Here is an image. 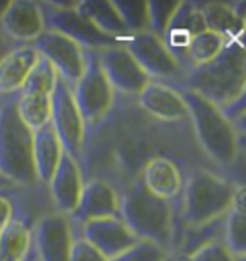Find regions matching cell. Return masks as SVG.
<instances>
[{"label":"cell","instance_id":"6","mask_svg":"<svg viewBox=\"0 0 246 261\" xmlns=\"http://www.w3.org/2000/svg\"><path fill=\"white\" fill-rule=\"evenodd\" d=\"M16 94L0 96V175L14 187H35L39 182L33 167V130L17 114Z\"/></svg>","mask_w":246,"mask_h":261},{"label":"cell","instance_id":"1","mask_svg":"<svg viewBox=\"0 0 246 261\" xmlns=\"http://www.w3.org/2000/svg\"><path fill=\"white\" fill-rule=\"evenodd\" d=\"M156 158L175 162L185 175L192 169H213L194 142L190 121H158L144 114L133 96L115 94L106 117L85 129L77 163L85 180H106L121 196Z\"/></svg>","mask_w":246,"mask_h":261},{"label":"cell","instance_id":"32","mask_svg":"<svg viewBox=\"0 0 246 261\" xmlns=\"http://www.w3.org/2000/svg\"><path fill=\"white\" fill-rule=\"evenodd\" d=\"M190 261H235V255L225 248L222 240H215L192 253Z\"/></svg>","mask_w":246,"mask_h":261},{"label":"cell","instance_id":"34","mask_svg":"<svg viewBox=\"0 0 246 261\" xmlns=\"http://www.w3.org/2000/svg\"><path fill=\"white\" fill-rule=\"evenodd\" d=\"M6 188H14V185H12L8 179H4V177L0 175V190H6Z\"/></svg>","mask_w":246,"mask_h":261},{"label":"cell","instance_id":"4","mask_svg":"<svg viewBox=\"0 0 246 261\" xmlns=\"http://www.w3.org/2000/svg\"><path fill=\"white\" fill-rule=\"evenodd\" d=\"M119 219L139 240L160 246L169 255L173 253L181 232L177 213L169 202L150 194L140 180L121 194Z\"/></svg>","mask_w":246,"mask_h":261},{"label":"cell","instance_id":"7","mask_svg":"<svg viewBox=\"0 0 246 261\" xmlns=\"http://www.w3.org/2000/svg\"><path fill=\"white\" fill-rule=\"evenodd\" d=\"M42 10V19H44V29L54 33H60L67 37L69 41L77 42L83 50H92V52H100V50L112 48L121 44L112 37H108L104 33H100L89 19L77 12V2H54V0H46V2H39Z\"/></svg>","mask_w":246,"mask_h":261},{"label":"cell","instance_id":"12","mask_svg":"<svg viewBox=\"0 0 246 261\" xmlns=\"http://www.w3.org/2000/svg\"><path fill=\"white\" fill-rule=\"evenodd\" d=\"M31 46L37 50L39 56L44 58L54 67L56 75L66 85L73 87L79 81L87 64V52L77 42L69 41L60 33L44 29L41 37L31 42Z\"/></svg>","mask_w":246,"mask_h":261},{"label":"cell","instance_id":"23","mask_svg":"<svg viewBox=\"0 0 246 261\" xmlns=\"http://www.w3.org/2000/svg\"><path fill=\"white\" fill-rule=\"evenodd\" d=\"M246 187H238L231 210L225 215L222 242L235 257L246 255V219H244Z\"/></svg>","mask_w":246,"mask_h":261},{"label":"cell","instance_id":"37","mask_svg":"<svg viewBox=\"0 0 246 261\" xmlns=\"http://www.w3.org/2000/svg\"><path fill=\"white\" fill-rule=\"evenodd\" d=\"M164 261H171V257H165V259Z\"/></svg>","mask_w":246,"mask_h":261},{"label":"cell","instance_id":"22","mask_svg":"<svg viewBox=\"0 0 246 261\" xmlns=\"http://www.w3.org/2000/svg\"><path fill=\"white\" fill-rule=\"evenodd\" d=\"M77 12L85 19H89L100 33H104L108 37H112L115 41L123 42L129 33L121 23V19L117 16L112 0H77Z\"/></svg>","mask_w":246,"mask_h":261},{"label":"cell","instance_id":"35","mask_svg":"<svg viewBox=\"0 0 246 261\" xmlns=\"http://www.w3.org/2000/svg\"><path fill=\"white\" fill-rule=\"evenodd\" d=\"M8 2L10 0H0V17H2V14L6 12V8H8Z\"/></svg>","mask_w":246,"mask_h":261},{"label":"cell","instance_id":"26","mask_svg":"<svg viewBox=\"0 0 246 261\" xmlns=\"http://www.w3.org/2000/svg\"><path fill=\"white\" fill-rule=\"evenodd\" d=\"M33 227L21 219L10 221L0 230V261H21L31 252Z\"/></svg>","mask_w":246,"mask_h":261},{"label":"cell","instance_id":"8","mask_svg":"<svg viewBox=\"0 0 246 261\" xmlns=\"http://www.w3.org/2000/svg\"><path fill=\"white\" fill-rule=\"evenodd\" d=\"M85 52H87L85 71L79 77V81L71 87V92H73L77 110L85 121V127H92L102 121L112 110L115 92L110 87L106 75L100 69L96 52L92 50H85Z\"/></svg>","mask_w":246,"mask_h":261},{"label":"cell","instance_id":"33","mask_svg":"<svg viewBox=\"0 0 246 261\" xmlns=\"http://www.w3.org/2000/svg\"><path fill=\"white\" fill-rule=\"evenodd\" d=\"M12 48H16V44H14V42H10L8 39L4 37V33L0 31V60L6 56Z\"/></svg>","mask_w":246,"mask_h":261},{"label":"cell","instance_id":"19","mask_svg":"<svg viewBox=\"0 0 246 261\" xmlns=\"http://www.w3.org/2000/svg\"><path fill=\"white\" fill-rule=\"evenodd\" d=\"M83 185H85V179L79 169V163L64 152L58 162L56 171L52 173L50 180L46 182L52 207L64 215H69L79 202Z\"/></svg>","mask_w":246,"mask_h":261},{"label":"cell","instance_id":"5","mask_svg":"<svg viewBox=\"0 0 246 261\" xmlns=\"http://www.w3.org/2000/svg\"><path fill=\"white\" fill-rule=\"evenodd\" d=\"M238 187L235 180L213 169L189 171L181 192V228L206 225L227 215Z\"/></svg>","mask_w":246,"mask_h":261},{"label":"cell","instance_id":"16","mask_svg":"<svg viewBox=\"0 0 246 261\" xmlns=\"http://www.w3.org/2000/svg\"><path fill=\"white\" fill-rule=\"evenodd\" d=\"M90 246H94L106 259H112L119 253L131 250L140 240L119 217H106V219L89 221L77 228Z\"/></svg>","mask_w":246,"mask_h":261},{"label":"cell","instance_id":"20","mask_svg":"<svg viewBox=\"0 0 246 261\" xmlns=\"http://www.w3.org/2000/svg\"><path fill=\"white\" fill-rule=\"evenodd\" d=\"M37 62L39 54L31 44H21L10 50L0 60V96L19 92Z\"/></svg>","mask_w":246,"mask_h":261},{"label":"cell","instance_id":"25","mask_svg":"<svg viewBox=\"0 0 246 261\" xmlns=\"http://www.w3.org/2000/svg\"><path fill=\"white\" fill-rule=\"evenodd\" d=\"M50 96H52V92L37 89H21L16 94L17 114L31 130L41 129L48 123Z\"/></svg>","mask_w":246,"mask_h":261},{"label":"cell","instance_id":"27","mask_svg":"<svg viewBox=\"0 0 246 261\" xmlns=\"http://www.w3.org/2000/svg\"><path fill=\"white\" fill-rule=\"evenodd\" d=\"M225 42L227 41L222 35L213 31H204L200 35H194L189 48H187V54H185V71H190L192 67H198V65L213 60L223 50Z\"/></svg>","mask_w":246,"mask_h":261},{"label":"cell","instance_id":"30","mask_svg":"<svg viewBox=\"0 0 246 261\" xmlns=\"http://www.w3.org/2000/svg\"><path fill=\"white\" fill-rule=\"evenodd\" d=\"M165 257H169V253L162 250L160 246L140 240L139 244H135L131 250L119 253V255H115L108 261H164Z\"/></svg>","mask_w":246,"mask_h":261},{"label":"cell","instance_id":"28","mask_svg":"<svg viewBox=\"0 0 246 261\" xmlns=\"http://www.w3.org/2000/svg\"><path fill=\"white\" fill-rule=\"evenodd\" d=\"M112 2L129 35L148 31L146 0H112Z\"/></svg>","mask_w":246,"mask_h":261},{"label":"cell","instance_id":"29","mask_svg":"<svg viewBox=\"0 0 246 261\" xmlns=\"http://www.w3.org/2000/svg\"><path fill=\"white\" fill-rule=\"evenodd\" d=\"M181 0H146L148 8V31L162 39L165 27L171 21Z\"/></svg>","mask_w":246,"mask_h":261},{"label":"cell","instance_id":"13","mask_svg":"<svg viewBox=\"0 0 246 261\" xmlns=\"http://www.w3.org/2000/svg\"><path fill=\"white\" fill-rule=\"evenodd\" d=\"M102 73L106 75L110 87L115 94L121 96H137L140 90L146 87L150 79L133 60V56L125 50L123 44L96 52Z\"/></svg>","mask_w":246,"mask_h":261},{"label":"cell","instance_id":"9","mask_svg":"<svg viewBox=\"0 0 246 261\" xmlns=\"http://www.w3.org/2000/svg\"><path fill=\"white\" fill-rule=\"evenodd\" d=\"M125 50L139 64V67L148 75L150 81L167 83L171 87L181 85L185 71L177 64V60L165 48L164 41L156 37L154 33L142 31L133 33L121 42Z\"/></svg>","mask_w":246,"mask_h":261},{"label":"cell","instance_id":"18","mask_svg":"<svg viewBox=\"0 0 246 261\" xmlns=\"http://www.w3.org/2000/svg\"><path fill=\"white\" fill-rule=\"evenodd\" d=\"M135 100H137V106L144 114L158 119V121H189V112H187V106L183 102L181 92L167 83L150 81L135 96Z\"/></svg>","mask_w":246,"mask_h":261},{"label":"cell","instance_id":"15","mask_svg":"<svg viewBox=\"0 0 246 261\" xmlns=\"http://www.w3.org/2000/svg\"><path fill=\"white\" fill-rule=\"evenodd\" d=\"M0 31L16 46L31 44L44 31L41 4L37 0H10L0 17Z\"/></svg>","mask_w":246,"mask_h":261},{"label":"cell","instance_id":"3","mask_svg":"<svg viewBox=\"0 0 246 261\" xmlns=\"http://www.w3.org/2000/svg\"><path fill=\"white\" fill-rule=\"evenodd\" d=\"M181 89H189L213 106L223 108L246 96V54L242 39H231L206 64L192 67L183 77Z\"/></svg>","mask_w":246,"mask_h":261},{"label":"cell","instance_id":"11","mask_svg":"<svg viewBox=\"0 0 246 261\" xmlns=\"http://www.w3.org/2000/svg\"><path fill=\"white\" fill-rule=\"evenodd\" d=\"M77 228L67 215L50 212L31 230V248L37 261H67Z\"/></svg>","mask_w":246,"mask_h":261},{"label":"cell","instance_id":"2","mask_svg":"<svg viewBox=\"0 0 246 261\" xmlns=\"http://www.w3.org/2000/svg\"><path fill=\"white\" fill-rule=\"evenodd\" d=\"M175 89L187 106L192 137L200 152L215 171L244 187V139L238 137L229 119L212 102L189 89Z\"/></svg>","mask_w":246,"mask_h":261},{"label":"cell","instance_id":"24","mask_svg":"<svg viewBox=\"0 0 246 261\" xmlns=\"http://www.w3.org/2000/svg\"><path fill=\"white\" fill-rule=\"evenodd\" d=\"M200 10H202L208 31L222 35L225 41L244 37V21L235 16L229 2H212V0H208V2H200Z\"/></svg>","mask_w":246,"mask_h":261},{"label":"cell","instance_id":"36","mask_svg":"<svg viewBox=\"0 0 246 261\" xmlns=\"http://www.w3.org/2000/svg\"><path fill=\"white\" fill-rule=\"evenodd\" d=\"M21 261H37V257H35V253H33V248H31V252H29V255H27L25 259H21Z\"/></svg>","mask_w":246,"mask_h":261},{"label":"cell","instance_id":"14","mask_svg":"<svg viewBox=\"0 0 246 261\" xmlns=\"http://www.w3.org/2000/svg\"><path fill=\"white\" fill-rule=\"evenodd\" d=\"M119 200L121 196L112 185L102 179H87L83 185L79 202L67 217L75 228L89 223V221L119 217Z\"/></svg>","mask_w":246,"mask_h":261},{"label":"cell","instance_id":"21","mask_svg":"<svg viewBox=\"0 0 246 261\" xmlns=\"http://www.w3.org/2000/svg\"><path fill=\"white\" fill-rule=\"evenodd\" d=\"M62 154H64V148L60 144L54 129L50 127V123L33 130V167L39 185L46 187L52 173L56 171Z\"/></svg>","mask_w":246,"mask_h":261},{"label":"cell","instance_id":"10","mask_svg":"<svg viewBox=\"0 0 246 261\" xmlns=\"http://www.w3.org/2000/svg\"><path fill=\"white\" fill-rule=\"evenodd\" d=\"M50 127L56 133L64 152L69 154L75 162H79L81 155L83 139H85V121L77 110L73 100L71 87L66 85L58 77L56 87L50 96Z\"/></svg>","mask_w":246,"mask_h":261},{"label":"cell","instance_id":"17","mask_svg":"<svg viewBox=\"0 0 246 261\" xmlns=\"http://www.w3.org/2000/svg\"><path fill=\"white\" fill-rule=\"evenodd\" d=\"M140 182L144 185V188L150 194L169 202L175 213H177V221H179L181 192H183V185H185V171L177 163L167 160V158H156V160L148 162L140 171Z\"/></svg>","mask_w":246,"mask_h":261},{"label":"cell","instance_id":"31","mask_svg":"<svg viewBox=\"0 0 246 261\" xmlns=\"http://www.w3.org/2000/svg\"><path fill=\"white\" fill-rule=\"evenodd\" d=\"M67 261H108V259L94 246H90L79 234V230H77L73 238V244H71V250H69V259Z\"/></svg>","mask_w":246,"mask_h":261}]
</instances>
